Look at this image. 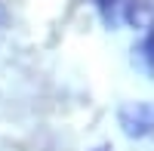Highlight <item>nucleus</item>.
<instances>
[{
    "mask_svg": "<svg viewBox=\"0 0 154 151\" xmlns=\"http://www.w3.org/2000/svg\"><path fill=\"white\" fill-rule=\"evenodd\" d=\"M117 127L130 139L154 136V102H126L117 108Z\"/></svg>",
    "mask_w": 154,
    "mask_h": 151,
    "instance_id": "nucleus-1",
    "label": "nucleus"
},
{
    "mask_svg": "<svg viewBox=\"0 0 154 151\" xmlns=\"http://www.w3.org/2000/svg\"><path fill=\"white\" fill-rule=\"evenodd\" d=\"M120 22H126L130 28L151 31L154 28V0H123Z\"/></svg>",
    "mask_w": 154,
    "mask_h": 151,
    "instance_id": "nucleus-2",
    "label": "nucleus"
},
{
    "mask_svg": "<svg viewBox=\"0 0 154 151\" xmlns=\"http://www.w3.org/2000/svg\"><path fill=\"white\" fill-rule=\"evenodd\" d=\"M102 22L108 25V28H117L120 25V9H123V0H93Z\"/></svg>",
    "mask_w": 154,
    "mask_h": 151,
    "instance_id": "nucleus-3",
    "label": "nucleus"
},
{
    "mask_svg": "<svg viewBox=\"0 0 154 151\" xmlns=\"http://www.w3.org/2000/svg\"><path fill=\"white\" fill-rule=\"evenodd\" d=\"M133 53H136V59H139V62H142V68H145L148 74H154V28H151V31H145L142 43H139Z\"/></svg>",
    "mask_w": 154,
    "mask_h": 151,
    "instance_id": "nucleus-4",
    "label": "nucleus"
},
{
    "mask_svg": "<svg viewBox=\"0 0 154 151\" xmlns=\"http://www.w3.org/2000/svg\"><path fill=\"white\" fill-rule=\"evenodd\" d=\"M6 19H9V12H6V3L0 0V28H6Z\"/></svg>",
    "mask_w": 154,
    "mask_h": 151,
    "instance_id": "nucleus-5",
    "label": "nucleus"
},
{
    "mask_svg": "<svg viewBox=\"0 0 154 151\" xmlns=\"http://www.w3.org/2000/svg\"><path fill=\"white\" fill-rule=\"evenodd\" d=\"M96 151H111V148H105V145H102V148H96Z\"/></svg>",
    "mask_w": 154,
    "mask_h": 151,
    "instance_id": "nucleus-6",
    "label": "nucleus"
}]
</instances>
